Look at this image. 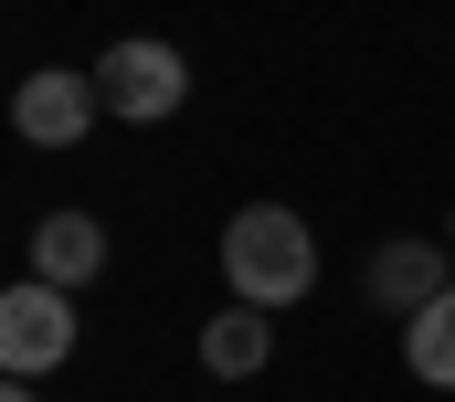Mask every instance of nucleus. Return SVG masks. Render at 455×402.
<instances>
[{
	"label": "nucleus",
	"mask_w": 455,
	"mask_h": 402,
	"mask_svg": "<svg viewBox=\"0 0 455 402\" xmlns=\"http://www.w3.org/2000/svg\"><path fill=\"white\" fill-rule=\"evenodd\" d=\"M265 360H275V307L233 297L223 318H202V371H212V382H254Z\"/></svg>",
	"instance_id": "7"
},
{
	"label": "nucleus",
	"mask_w": 455,
	"mask_h": 402,
	"mask_svg": "<svg viewBox=\"0 0 455 402\" xmlns=\"http://www.w3.org/2000/svg\"><path fill=\"white\" fill-rule=\"evenodd\" d=\"M96 75V96H107V117H127V127H159V117H180L191 106V64L170 53V43H116V53H96L85 64Z\"/></svg>",
	"instance_id": "2"
},
{
	"label": "nucleus",
	"mask_w": 455,
	"mask_h": 402,
	"mask_svg": "<svg viewBox=\"0 0 455 402\" xmlns=\"http://www.w3.org/2000/svg\"><path fill=\"white\" fill-rule=\"evenodd\" d=\"M96 117H107V96H96V75H75V64H43V75H21V96H11V127H21L32 149H75Z\"/></svg>",
	"instance_id": "4"
},
{
	"label": "nucleus",
	"mask_w": 455,
	"mask_h": 402,
	"mask_svg": "<svg viewBox=\"0 0 455 402\" xmlns=\"http://www.w3.org/2000/svg\"><path fill=\"white\" fill-rule=\"evenodd\" d=\"M0 402H32V392H21V382H11V392H0Z\"/></svg>",
	"instance_id": "9"
},
{
	"label": "nucleus",
	"mask_w": 455,
	"mask_h": 402,
	"mask_svg": "<svg viewBox=\"0 0 455 402\" xmlns=\"http://www.w3.org/2000/svg\"><path fill=\"white\" fill-rule=\"evenodd\" d=\"M32 276L64 286V297L96 286V276H107V222H96V212H53V222L32 233Z\"/></svg>",
	"instance_id": "6"
},
{
	"label": "nucleus",
	"mask_w": 455,
	"mask_h": 402,
	"mask_svg": "<svg viewBox=\"0 0 455 402\" xmlns=\"http://www.w3.org/2000/svg\"><path fill=\"white\" fill-rule=\"evenodd\" d=\"M403 360H413V382L455 392V286L424 307V318H403Z\"/></svg>",
	"instance_id": "8"
},
{
	"label": "nucleus",
	"mask_w": 455,
	"mask_h": 402,
	"mask_svg": "<svg viewBox=\"0 0 455 402\" xmlns=\"http://www.w3.org/2000/svg\"><path fill=\"white\" fill-rule=\"evenodd\" d=\"M445 286H455V276H445V244H413V233H403V244L371 254V307H392V318H424Z\"/></svg>",
	"instance_id": "5"
},
{
	"label": "nucleus",
	"mask_w": 455,
	"mask_h": 402,
	"mask_svg": "<svg viewBox=\"0 0 455 402\" xmlns=\"http://www.w3.org/2000/svg\"><path fill=\"white\" fill-rule=\"evenodd\" d=\"M445 244H455V222H445Z\"/></svg>",
	"instance_id": "10"
},
{
	"label": "nucleus",
	"mask_w": 455,
	"mask_h": 402,
	"mask_svg": "<svg viewBox=\"0 0 455 402\" xmlns=\"http://www.w3.org/2000/svg\"><path fill=\"white\" fill-rule=\"evenodd\" d=\"M64 360H75V297L43 286V276H21L0 297V371L32 382V371H64Z\"/></svg>",
	"instance_id": "3"
},
{
	"label": "nucleus",
	"mask_w": 455,
	"mask_h": 402,
	"mask_svg": "<svg viewBox=\"0 0 455 402\" xmlns=\"http://www.w3.org/2000/svg\"><path fill=\"white\" fill-rule=\"evenodd\" d=\"M223 286L243 307H297L318 286V233H307L286 201H243L223 222Z\"/></svg>",
	"instance_id": "1"
}]
</instances>
